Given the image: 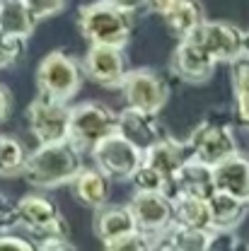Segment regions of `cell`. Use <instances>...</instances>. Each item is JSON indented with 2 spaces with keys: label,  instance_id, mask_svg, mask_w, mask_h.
Listing matches in <instances>:
<instances>
[{
  "label": "cell",
  "instance_id": "484cf974",
  "mask_svg": "<svg viewBox=\"0 0 249 251\" xmlns=\"http://www.w3.org/2000/svg\"><path fill=\"white\" fill-rule=\"evenodd\" d=\"M25 51H27V39L0 31V70L20 63L25 58Z\"/></svg>",
  "mask_w": 249,
  "mask_h": 251
},
{
  "label": "cell",
  "instance_id": "2e32d148",
  "mask_svg": "<svg viewBox=\"0 0 249 251\" xmlns=\"http://www.w3.org/2000/svg\"><path fill=\"white\" fill-rule=\"evenodd\" d=\"M213 184L216 191H225L249 203V155L235 150L232 155L213 164Z\"/></svg>",
  "mask_w": 249,
  "mask_h": 251
},
{
  "label": "cell",
  "instance_id": "7a4b0ae2",
  "mask_svg": "<svg viewBox=\"0 0 249 251\" xmlns=\"http://www.w3.org/2000/svg\"><path fill=\"white\" fill-rule=\"evenodd\" d=\"M78 29L87 44L126 46L133 31V12L111 5L109 0H94L80 7Z\"/></svg>",
  "mask_w": 249,
  "mask_h": 251
},
{
  "label": "cell",
  "instance_id": "5b68a950",
  "mask_svg": "<svg viewBox=\"0 0 249 251\" xmlns=\"http://www.w3.org/2000/svg\"><path fill=\"white\" fill-rule=\"evenodd\" d=\"M15 208H17L20 227L31 232L36 242L44 237H70V225L65 222L63 213L51 198L39 193H27L15 203Z\"/></svg>",
  "mask_w": 249,
  "mask_h": 251
},
{
  "label": "cell",
  "instance_id": "83f0119b",
  "mask_svg": "<svg viewBox=\"0 0 249 251\" xmlns=\"http://www.w3.org/2000/svg\"><path fill=\"white\" fill-rule=\"evenodd\" d=\"M131 184L136 191H162L165 186V179H162V174L157 172L155 167H150L148 162H143L140 159V164L131 172Z\"/></svg>",
  "mask_w": 249,
  "mask_h": 251
},
{
  "label": "cell",
  "instance_id": "8d00e7d4",
  "mask_svg": "<svg viewBox=\"0 0 249 251\" xmlns=\"http://www.w3.org/2000/svg\"><path fill=\"white\" fill-rule=\"evenodd\" d=\"M109 2L121 7V10H128V12H136V10L143 7V0H109Z\"/></svg>",
  "mask_w": 249,
  "mask_h": 251
},
{
  "label": "cell",
  "instance_id": "8fae6325",
  "mask_svg": "<svg viewBox=\"0 0 249 251\" xmlns=\"http://www.w3.org/2000/svg\"><path fill=\"white\" fill-rule=\"evenodd\" d=\"M194 36L203 44V49L213 56L216 63H230L237 58L245 49V31L232 22H222V20H203L198 25V29L194 31Z\"/></svg>",
  "mask_w": 249,
  "mask_h": 251
},
{
  "label": "cell",
  "instance_id": "e575fe53",
  "mask_svg": "<svg viewBox=\"0 0 249 251\" xmlns=\"http://www.w3.org/2000/svg\"><path fill=\"white\" fill-rule=\"evenodd\" d=\"M10 114H12V92L0 82V124L7 121Z\"/></svg>",
  "mask_w": 249,
  "mask_h": 251
},
{
  "label": "cell",
  "instance_id": "f1b7e54d",
  "mask_svg": "<svg viewBox=\"0 0 249 251\" xmlns=\"http://www.w3.org/2000/svg\"><path fill=\"white\" fill-rule=\"evenodd\" d=\"M242 247L245 244L240 242L235 229H211L208 232L206 251H235V249H242Z\"/></svg>",
  "mask_w": 249,
  "mask_h": 251
},
{
  "label": "cell",
  "instance_id": "cb8c5ba5",
  "mask_svg": "<svg viewBox=\"0 0 249 251\" xmlns=\"http://www.w3.org/2000/svg\"><path fill=\"white\" fill-rule=\"evenodd\" d=\"M36 29V20L22 0H0V31L29 39Z\"/></svg>",
  "mask_w": 249,
  "mask_h": 251
},
{
  "label": "cell",
  "instance_id": "7c38bea8",
  "mask_svg": "<svg viewBox=\"0 0 249 251\" xmlns=\"http://www.w3.org/2000/svg\"><path fill=\"white\" fill-rule=\"evenodd\" d=\"M83 75L102 87H119L126 73L124 46H109V44H90L85 58L80 63Z\"/></svg>",
  "mask_w": 249,
  "mask_h": 251
},
{
  "label": "cell",
  "instance_id": "9c48e42d",
  "mask_svg": "<svg viewBox=\"0 0 249 251\" xmlns=\"http://www.w3.org/2000/svg\"><path fill=\"white\" fill-rule=\"evenodd\" d=\"M237 150V140L230 130V126L220 124V121H203L194 128V133L187 140V152L189 157L206 162V164H218L220 159L232 155Z\"/></svg>",
  "mask_w": 249,
  "mask_h": 251
},
{
  "label": "cell",
  "instance_id": "e0dca14e",
  "mask_svg": "<svg viewBox=\"0 0 249 251\" xmlns=\"http://www.w3.org/2000/svg\"><path fill=\"white\" fill-rule=\"evenodd\" d=\"M206 203L211 213V229H237L249 213L247 201L235 198L225 191H213Z\"/></svg>",
  "mask_w": 249,
  "mask_h": 251
},
{
  "label": "cell",
  "instance_id": "f546056e",
  "mask_svg": "<svg viewBox=\"0 0 249 251\" xmlns=\"http://www.w3.org/2000/svg\"><path fill=\"white\" fill-rule=\"evenodd\" d=\"M22 2L27 5V10L34 15L36 22L51 20V17L61 15L65 10V5H68V0H22Z\"/></svg>",
  "mask_w": 249,
  "mask_h": 251
},
{
  "label": "cell",
  "instance_id": "9a60e30c",
  "mask_svg": "<svg viewBox=\"0 0 249 251\" xmlns=\"http://www.w3.org/2000/svg\"><path fill=\"white\" fill-rule=\"evenodd\" d=\"M216 191L213 184V167L206 162H198L194 157H187L184 164L177 169V174L165 181L162 193L174 201L177 196H196V198H208Z\"/></svg>",
  "mask_w": 249,
  "mask_h": 251
},
{
  "label": "cell",
  "instance_id": "1f68e13d",
  "mask_svg": "<svg viewBox=\"0 0 249 251\" xmlns=\"http://www.w3.org/2000/svg\"><path fill=\"white\" fill-rule=\"evenodd\" d=\"M15 227H20V218H17V208L12 203H0V234L12 232Z\"/></svg>",
  "mask_w": 249,
  "mask_h": 251
},
{
  "label": "cell",
  "instance_id": "d6986e66",
  "mask_svg": "<svg viewBox=\"0 0 249 251\" xmlns=\"http://www.w3.org/2000/svg\"><path fill=\"white\" fill-rule=\"evenodd\" d=\"M70 186H73L75 198H78L85 208L97 210V208H102L104 203H109V176L102 174L97 167H83V169L73 176Z\"/></svg>",
  "mask_w": 249,
  "mask_h": 251
},
{
  "label": "cell",
  "instance_id": "6da1fadb",
  "mask_svg": "<svg viewBox=\"0 0 249 251\" xmlns=\"http://www.w3.org/2000/svg\"><path fill=\"white\" fill-rule=\"evenodd\" d=\"M83 169V155L70 143H46L27 155L22 167V179L34 188H58L73 181V176Z\"/></svg>",
  "mask_w": 249,
  "mask_h": 251
},
{
  "label": "cell",
  "instance_id": "74e56055",
  "mask_svg": "<svg viewBox=\"0 0 249 251\" xmlns=\"http://www.w3.org/2000/svg\"><path fill=\"white\" fill-rule=\"evenodd\" d=\"M242 49H245V53L249 56V29L245 31V44H242Z\"/></svg>",
  "mask_w": 249,
  "mask_h": 251
},
{
  "label": "cell",
  "instance_id": "d6a6232c",
  "mask_svg": "<svg viewBox=\"0 0 249 251\" xmlns=\"http://www.w3.org/2000/svg\"><path fill=\"white\" fill-rule=\"evenodd\" d=\"M34 249L41 251H73L75 244L70 242V237H44L39 242H34Z\"/></svg>",
  "mask_w": 249,
  "mask_h": 251
},
{
  "label": "cell",
  "instance_id": "277c9868",
  "mask_svg": "<svg viewBox=\"0 0 249 251\" xmlns=\"http://www.w3.org/2000/svg\"><path fill=\"white\" fill-rule=\"evenodd\" d=\"M116 130V114L102 101H80L70 106L68 116V140L83 152Z\"/></svg>",
  "mask_w": 249,
  "mask_h": 251
},
{
  "label": "cell",
  "instance_id": "836d02e7",
  "mask_svg": "<svg viewBox=\"0 0 249 251\" xmlns=\"http://www.w3.org/2000/svg\"><path fill=\"white\" fill-rule=\"evenodd\" d=\"M235 111H237L240 124L249 128V90L235 92Z\"/></svg>",
  "mask_w": 249,
  "mask_h": 251
},
{
  "label": "cell",
  "instance_id": "44dd1931",
  "mask_svg": "<svg viewBox=\"0 0 249 251\" xmlns=\"http://www.w3.org/2000/svg\"><path fill=\"white\" fill-rule=\"evenodd\" d=\"M162 20H165V27L172 36L184 39L198 29V25L206 20V15H203V7L198 0H174L162 12Z\"/></svg>",
  "mask_w": 249,
  "mask_h": 251
},
{
  "label": "cell",
  "instance_id": "3957f363",
  "mask_svg": "<svg viewBox=\"0 0 249 251\" xmlns=\"http://www.w3.org/2000/svg\"><path fill=\"white\" fill-rule=\"evenodd\" d=\"M83 77L85 75H83L80 61H75L73 56H68L63 51L46 53L39 61L36 75H34L39 94H44L49 99H58V101H70L80 92Z\"/></svg>",
  "mask_w": 249,
  "mask_h": 251
},
{
  "label": "cell",
  "instance_id": "4dcf8cb0",
  "mask_svg": "<svg viewBox=\"0 0 249 251\" xmlns=\"http://www.w3.org/2000/svg\"><path fill=\"white\" fill-rule=\"evenodd\" d=\"M0 251H34V242L25 237H15L12 232L0 234Z\"/></svg>",
  "mask_w": 249,
  "mask_h": 251
},
{
  "label": "cell",
  "instance_id": "4316f807",
  "mask_svg": "<svg viewBox=\"0 0 249 251\" xmlns=\"http://www.w3.org/2000/svg\"><path fill=\"white\" fill-rule=\"evenodd\" d=\"M104 249L109 251H148L153 249V237L145 234L143 229H133V232H126L116 239H109L104 242Z\"/></svg>",
  "mask_w": 249,
  "mask_h": 251
},
{
  "label": "cell",
  "instance_id": "30bf717a",
  "mask_svg": "<svg viewBox=\"0 0 249 251\" xmlns=\"http://www.w3.org/2000/svg\"><path fill=\"white\" fill-rule=\"evenodd\" d=\"M218 63L213 61V56L203 49V44L189 34L184 39H179L174 53H172V70L179 80H184L189 85H203L213 77Z\"/></svg>",
  "mask_w": 249,
  "mask_h": 251
},
{
  "label": "cell",
  "instance_id": "52a82bcc",
  "mask_svg": "<svg viewBox=\"0 0 249 251\" xmlns=\"http://www.w3.org/2000/svg\"><path fill=\"white\" fill-rule=\"evenodd\" d=\"M119 90L124 94L128 106H140L148 111L160 114L165 109V104L169 101V87L167 82L150 68H136V70H126Z\"/></svg>",
  "mask_w": 249,
  "mask_h": 251
},
{
  "label": "cell",
  "instance_id": "4fadbf2b",
  "mask_svg": "<svg viewBox=\"0 0 249 251\" xmlns=\"http://www.w3.org/2000/svg\"><path fill=\"white\" fill-rule=\"evenodd\" d=\"M131 215L136 220V227L145 234L155 237L172 225V201L162 191H136L128 201Z\"/></svg>",
  "mask_w": 249,
  "mask_h": 251
},
{
  "label": "cell",
  "instance_id": "603a6c76",
  "mask_svg": "<svg viewBox=\"0 0 249 251\" xmlns=\"http://www.w3.org/2000/svg\"><path fill=\"white\" fill-rule=\"evenodd\" d=\"M172 222L194 229H211V213L206 198L177 196L172 201Z\"/></svg>",
  "mask_w": 249,
  "mask_h": 251
},
{
  "label": "cell",
  "instance_id": "8992f818",
  "mask_svg": "<svg viewBox=\"0 0 249 251\" xmlns=\"http://www.w3.org/2000/svg\"><path fill=\"white\" fill-rule=\"evenodd\" d=\"M68 116H70L68 101L49 99L44 94H36L34 101L27 106L29 133L39 145L68 140Z\"/></svg>",
  "mask_w": 249,
  "mask_h": 251
},
{
  "label": "cell",
  "instance_id": "7402d4cb",
  "mask_svg": "<svg viewBox=\"0 0 249 251\" xmlns=\"http://www.w3.org/2000/svg\"><path fill=\"white\" fill-rule=\"evenodd\" d=\"M211 229H194L182 225H169L165 232H160L153 242V249H169V251H206Z\"/></svg>",
  "mask_w": 249,
  "mask_h": 251
},
{
  "label": "cell",
  "instance_id": "5bb4252c",
  "mask_svg": "<svg viewBox=\"0 0 249 251\" xmlns=\"http://www.w3.org/2000/svg\"><path fill=\"white\" fill-rule=\"evenodd\" d=\"M116 133L124 135L140 152H145L162 135H167L155 111H148L140 106H126L116 114Z\"/></svg>",
  "mask_w": 249,
  "mask_h": 251
},
{
  "label": "cell",
  "instance_id": "f35d334b",
  "mask_svg": "<svg viewBox=\"0 0 249 251\" xmlns=\"http://www.w3.org/2000/svg\"><path fill=\"white\" fill-rule=\"evenodd\" d=\"M0 203H5V196H2V193H0Z\"/></svg>",
  "mask_w": 249,
  "mask_h": 251
},
{
  "label": "cell",
  "instance_id": "d4e9b609",
  "mask_svg": "<svg viewBox=\"0 0 249 251\" xmlns=\"http://www.w3.org/2000/svg\"><path fill=\"white\" fill-rule=\"evenodd\" d=\"M27 159V150L25 145L15 138V135H0V176H20L22 167Z\"/></svg>",
  "mask_w": 249,
  "mask_h": 251
},
{
  "label": "cell",
  "instance_id": "ac0fdd59",
  "mask_svg": "<svg viewBox=\"0 0 249 251\" xmlns=\"http://www.w3.org/2000/svg\"><path fill=\"white\" fill-rule=\"evenodd\" d=\"M187 157H189V152H187V145L184 143H179V140H174L169 135H162L155 145H150L143 152V162H148L150 167H155L157 172L162 174V179L169 181L177 174V169L184 164Z\"/></svg>",
  "mask_w": 249,
  "mask_h": 251
},
{
  "label": "cell",
  "instance_id": "d590c367",
  "mask_svg": "<svg viewBox=\"0 0 249 251\" xmlns=\"http://www.w3.org/2000/svg\"><path fill=\"white\" fill-rule=\"evenodd\" d=\"M174 0H143V7H148V10H153V12H165L169 5H172Z\"/></svg>",
  "mask_w": 249,
  "mask_h": 251
},
{
  "label": "cell",
  "instance_id": "ba28073f",
  "mask_svg": "<svg viewBox=\"0 0 249 251\" xmlns=\"http://www.w3.org/2000/svg\"><path fill=\"white\" fill-rule=\"evenodd\" d=\"M90 155L94 159V167L102 174H107L109 179H128L131 172L143 159V152L136 145H131L116 130L109 133L107 138H102L90 150Z\"/></svg>",
  "mask_w": 249,
  "mask_h": 251
},
{
  "label": "cell",
  "instance_id": "ffe728a7",
  "mask_svg": "<svg viewBox=\"0 0 249 251\" xmlns=\"http://www.w3.org/2000/svg\"><path fill=\"white\" fill-rule=\"evenodd\" d=\"M92 227H94L97 239H99L102 244L109 242V239L121 237V234H126V232L138 229L128 205H109V203H104L102 208H97Z\"/></svg>",
  "mask_w": 249,
  "mask_h": 251
}]
</instances>
